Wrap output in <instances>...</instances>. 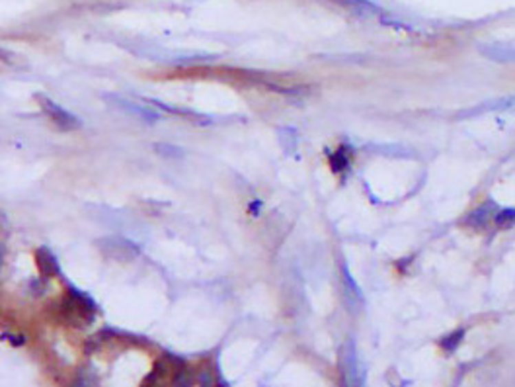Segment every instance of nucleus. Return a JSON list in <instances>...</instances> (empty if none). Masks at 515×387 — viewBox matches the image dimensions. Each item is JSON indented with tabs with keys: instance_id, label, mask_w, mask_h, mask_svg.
Wrapping results in <instances>:
<instances>
[{
	"instance_id": "obj_1",
	"label": "nucleus",
	"mask_w": 515,
	"mask_h": 387,
	"mask_svg": "<svg viewBox=\"0 0 515 387\" xmlns=\"http://www.w3.org/2000/svg\"><path fill=\"white\" fill-rule=\"evenodd\" d=\"M96 244L100 253L116 262H131L141 253V249L135 242L123 237H106V239H100Z\"/></svg>"
},
{
	"instance_id": "obj_9",
	"label": "nucleus",
	"mask_w": 515,
	"mask_h": 387,
	"mask_svg": "<svg viewBox=\"0 0 515 387\" xmlns=\"http://www.w3.org/2000/svg\"><path fill=\"white\" fill-rule=\"evenodd\" d=\"M155 151L160 155V157H168V158H182L184 157V149L176 145H168V143H156Z\"/></svg>"
},
{
	"instance_id": "obj_10",
	"label": "nucleus",
	"mask_w": 515,
	"mask_h": 387,
	"mask_svg": "<svg viewBox=\"0 0 515 387\" xmlns=\"http://www.w3.org/2000/svg\"><path fill=\"white\" fill-rule=\"evenodd\" d=\"M494 221L498 227H512L515 223V209L507 207V209H498V213L494 216Z\"/></svg>"
},
{
	"instance_id": "obj_2",
	"label": "nucleus",
	"mask_w": 515,
	"mask_h": 387,
	"mask_svg": "<svg viewBox=\"0 0 515 387\" xmlns=\"http://www.w3.org/2000/svg\"><path fill=\"white\" fill-rule=\"evenodd\" d=\"M37 102H39L41 112H43L59 129H63V132H74V129L83 127L80 118H76L74 114H71L69 109H65L63 106H59L57 102H53L51 98L41 96V94H39V96H37Z\"/></svg>"
},
{
	"instance_id": "obj_7",
	"label": "nucleus",
	"mask_w": 515,
	"mask_h": 387,
	"mask_svg": "<svg viewBox=\"0 0 515 387\" xmlns=\"http://www.w3.org/2000/svg\"><path fill=\"white\" fill-rule=\"evenodd\" d=\"M37 258V266L41 270V274L43 276H47V278H53V276H59L61 274V268L59 262H57V258H55V254L51 253L49 249H39L36 253Z\"/></svg>"
},
{
	"instance_id": "obj_3",
	"label": "nucleus",
	"mask_w": 515,
	"mask_h": 387,
	"mask_svg": "<svg viewBox=\"0 0 515 387\" xmlns=\"http://www.w3.org/2000/svg\"><path fill=\"white\" fill-rule=\"evenodd\" d=\"M104 100H108L113 108L121 109V112L129 114L133 118H139V120H143L144 123H156V121L160 120V114H158L153 106H143V104L133 102L129 98L116 96V94H104Z\"/></svg>"
},
{
	"instance_id": "obj_8",
	"label": "nucleus",
	"mask_w": 515,
	"mask_h": 387,
	"mask_svg": "<svg viewBox=\"0 0 515 387\" xmlns=\"http://www.w3.org/2000/svg\"><path fill=\"white\" fill-rule=\"evenodd\" d=\"M342 276H344V286H346V293H348L351 300H355V302H360L361 300V291L360 286L355 284V280L351 278V274H349L348 266L342 268Z\"/></svg>"
},
{
	"instance_id": "obj_11",
	"label": "nucleus",
	"mask_w": 515,
	"mask_h": 387,
	"mask_svg": "<svg viewBox=\"0 0 515 387\" xmlns=\"http://www.w3.org/2000/svg\"><path fill=\"white\" fill-rule=\"evenodd\" d=\"M463 337H465V331L459 328L457 333H453V335H449V337H445V339L441 340V348L447 352H453L457 346H459V342L463 340Z\"/></svg>"
},
{
	"instance_id": "obj_4",
	"label": "nucleus",
	"mask_w": 515,
	"mask_h": 387,
	"mask_svg": "<svg viewBox=\"0 0 515 387\" xmlns=\"http://www.w3.org/2000/svg\"><path fill=\"white\" fill-rule=\"evenodd\" d=\"M515 109V96H503V98H496V100H488V102H482L474 108H468L465 112H459L457 118L459 120H465V118H476V116H482V114H494V112H512Z\"/></svg>"
},
{
	"instance_id": "obj_6",
	"label": "nucleus",
	"mask_w": 515,
	"mask_h": 387,
	"mask_svg": "<svg viewBox=\"0 0 515 387\" xmlns=\"http://www.w3.org/2000/svg\"><path fill=\"white\" fill-rule=\"evenodd\" d=\"M480 53L486 59L496 61V63H515V45H509V43L480 45Z\"/></svg>"
},
{
	"instance_id": "obj_12",
	"label": "nucleus",
	"mask_w": 515,
	"mask_h": 387,
	"mask_svg": "<svg viewBox=\"0 0 515 387\" xmlns=\"http://www.w3.org/2000/svg\"><path fill=\"white\" fill-rule=\"evenodd\" d=\"M0 262H2V249H0Z\"/></svg>"
},
{
	"instance_id": "obj_5",
	"label": "nucleus",
	"mask_w": 515,
	"mask_h": 387,
	"mask_svg": "<svg viewBox=\"0 0 515 387\" xmlns=\"http://www.w3.org/2000/svg\"><path fill=\"white\" fill-rule=\"evenodd\" d=\"M498 209H500L498 204L488 200L486 204H482L480 207H476V209L468 216L467 223L470 227H474V229H484L486 225H490L492 221H494V216L498 213Z\"/></svg>"
}]
</instances>
